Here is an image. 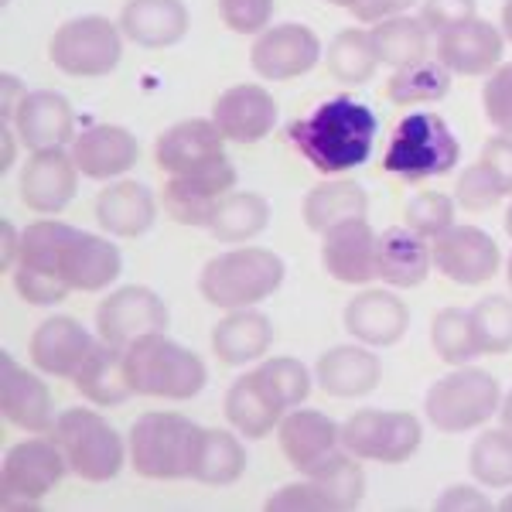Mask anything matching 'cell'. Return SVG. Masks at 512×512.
Returning a JSON list of instances; mask_svg holds the SVG:
<instances>
[{"label": "cell", "mask_w": 512, "mask_h": 512, "mask_svg": "<svg viewBox=\"0 0 512 512\" xmlns=\"http://www.w3.org/2000/svg\"><path fill=\"white\" fill-rule=\"evenodd\" d=\"M4 4H7V0H4Z\"/></svg>", "instance_id": "64"}, {"label": "cell", "mask_w": 512, "mask_h": 512, "mask_svg": "<svg viewBox=\"0 0 512 512\" xmlns=\"http://www.w3.org/2000/svg\"><path fill=\"white\" fill-rule=\"evenodd\" d=\"M512 195V181H506L489 161L478 158L468 171H461L458 185H454V202L468 212H485L492 205H499L502 198Z\"/></svg>", "instance_id": "45"}, {"label": "cell", "mask_w": 512, "mask_h": 512, "mask_svg": "<svg viewBox=\"0 0 512 512\" xmlns=\"http://www.w3.org/2000/svg\"><path fill=\"white\" fill-rule=\"evenodd\" d=\"M253 373L260 376V383L267 386L270 396H274L284 410L301 407V403L311 396V373L301 359H294V355H274V359H263Z\"/></svg>", "instance_id": "43"}, {"label": "cell", "mask_w": 512, "mask_h": 512, "mask_svg": "<svg viewBox=\"0 0 512 512\" xmlns=\"http://www.w3.org/2000/svg\"><path fill=\"white\" fill-rule=\"evenodd\" d=\"M69 472V461L52 437H28L4 454V509L38 506Z\"/></svg>", "instance_id": "11"}, {"label": "cell", "mask_w": 512, "mask_h": 512, "mask_svg": "<svg viewBox=\"0 0 512 512\" xmlns=\"http://www.w3.org/2000/svg\"><path fill=\"white\" fill-rule=\"evenodd\" d=\"M506 233L512 236V202H509V212H506Z\"/></svg>", "instance_id": "62"}, {"label": "cell", "mask_w": 512, "mask_h": 512, "mask_svg": "<svg viewBox=\"0 0 512 512\" xmlns=\"http://www.w3.org/2000/svg\"><path fill=\"white\" fill-rule=\"evenodd\" d=\"M482 161H489L502 178L512 181V137L499 134L482 147Z\"/></svg>", "instance_id": "54"}, {"label": "cell", "mask_w": 512, "mask_h": 512, "mask_svg": "<svg viewBox=\"0 0 512 512\" xmlns=\"http://www.w3.org/2000/svg\"><path fill=\"white\" fill-rule=\"evenodd\" d=\"M328 72H332V79L345 82V86H362V82H369L376 76V69L383 62H379L376 55V45H373V35L362 28H345L338 31L332 38V45H328Z\"/></svg>", "instance_id": "38"}, {"label": "cell", "mask_w": 512, "mask_h": 512, "mask_svg": "<svg viewBox=\"0 0 512 512\" xmlns=\"http://www.w3.org/2000/svg\"><path fill=\"white\" fill-rule=\"evenodd\" d=\"M369 35H373L379 62L393 65V69H403V65L427 59V35H431V28L420 18H407V14L386 18V21H379Z\"/></svg>", "instance_id": "39"}, {"label": "cell", "mask_w": 512, "mask_h": 512, "mask_svg": "<svg viewBox=\"0 0 512 512\" xmlns=\"http://www.w3.org/2000/svg\"><path fill=\"white\" fill-rule=\"evenodd\" d=\"M325 4H335V7H345V11H352L355 0H325Z\"/></svg>", "instance_id": "60"}, {"label": "cell", "mask_w": 512, "mask_h": 512, "mask_svg": "<svg viewBox=\"0 0 512 512\" xmlns=\"http://www.w3.org/2000/svg\"><path fill=\"white\" fill-rule=\"evenodd\" d=\"M499 509H506V512H512V492L506 495V499H502V502H499Z\"/></svg>", "instance_id": "61"}, {"label": "cell", "mask_w": 512, "mask_h": 512, "mask_svg": "<svg viewBox=\"0 0 512 512\" xmlns=\"http://www.w3.org/2000/svg\"><path fill=\"white\" fill-rule=\"evenodd\" d=\"M48 437L62 448L65 461H69V472H76L86 482H113L123 472V461L130 454L123 448V437L117 434V427L103 414L86 407L62 410Z\"/></svg>", "instance_id": "7"}, {"label": "cell", "mask_w": 512, "mask_h": 512, "mask_svg": "<svg viewBox=\"0 0 512 512\" xmlns=\"http://www.w3.org/2000/svg\"><path fill=\"white\" fill-rule=\"evenodd\" d=\"M267 509L270 512H332L325 495H321L308 478H301V482H294V485H284L280 492L270 495Z\"/></svg>", "instance_id": "49"}, {"label": "cell", "mask_w": 512, "mask_h": 512, "mask_svg": "<svg viewBox=\"0 0 512 512\" xmlns=\"http://www.w3.org/2000/svg\"><path fill=\"white\" fill-rule=\"evenodd\" d=\"M431 260L451 284L478 287L492 280L502 267L495 239L478 226H451L431 243Z\"/></svg>", "instance_id": "14"}, {"label": "cell", "mask_w": 512, "mask_h": 512, "mask_svg": "<svg viewBox=\"0 0 512 512\" xmlns=\"http://www.w3.org/2000/svg\"><path fill=\"white\" fill-rule=\"evenodd\" d=\"M236 188V168L229 158H222L216 164L192 175H171L164 185V209L178 226H195V229H209L216 219L222 198Z\"/></svg>", "instance_id": "13"}, {"label": "cell", "mask_w": 512, "mask_h": 512, "mask_svg": "<svg viewBox=\"0 0 512 512\" xmlns=\"http://www.w3.org/2000/svg\"><path fill=\"white\" fill-rule=\"evenodd\" d=\"M274 345V325L263 311L236 308L212 328V349L226 366H250Z\"/></svg>", "instance_id": "31"}, {"label": "cell", "mask_w": 512, "mask_h": 512, "mask_svg": "<svg viewBox=\"0 0 512 512\" xmlns=\"http://www.w3.org/2000/svg\"><path fill=\"white\" fill-rule=\"evenodd\" d=\"M274 0H219V18L236 35H263L274 21Z\"/></svg>", "instance_id": "48"}, {"label": "cell", "mask_w": 512, "mask_h": 512, "mask_svg": "<svg viewBox=\"0 0 512 512\" xmlns=\"http://www.w3.org/2000/svg\"><path fill=\"white\" fill-rule=\"evenodd\" d=\"M284 414L287 410L270 396V390L260 383L256 373L233 379V386H229V393H226V417L243 437L260 441V437H267L274 427H280Z\"/></svg>", "instance_id": "32"}, {"label": "cell", "mask_w": 512, "mask_h": 512, "mask_svg": "<svg viewBox=\"0 0 512 512\" xmlns=\"http://www.w3.org/2000/svg\"><path fill=\"white\" fill-rule=\"evenodd\" d=\"M376 130L379 120L366 103L352 96H335L318 103L308 117L294 120L287 140L315 171L325 178H338L369 161Z\"/></svg>", "instance_id": "2"}, {"label": "cell", "mask_w": 512, "mask_h": 512, "mask_svg": "<svg viewBox=\"0 0 512 512\" xmlns=\"http://www.w3.org/2000/svg\"><path fill=\"white\" fill-rule=\"evenodd\" d=\"M76 390L86 396L96 407H120L123 400H130L134 390L127 383V373H123V352L106 345L103 338L96 342V349L89 352V359L82 362V369L76 373Z\"/></svg>", "instance_id": "34"}, {"label": "cell", "mask_w": 512, "mask_h": 512, "mask_svg": "<svg viewBox=\"0 0 512 512\" xmlns=\"http://www.w3.org/2000/svg\"><path fill=\"white\" fill-rule=\"evenodd\" d=\"M414 7V0H355L352 18L359 24H379L386 18H400Z\"/></svg>", "instance_id": "53"}, {"label": "cell", "mask_w": 512, "mask_h": 512, "mask_svg": "<svg viewBox=\"0 0 512 512\" xmlns=\"http://www.w3.org/2000/svg\"><path fill=\"white\" fill-rule=\"evenodd\" d=\"M475 11H478L475 0H427L424 11H420V21L441 35V31L454 28V24L475 18Z\"/></svg>", "instance_id": "51"}, {"label": "cell", "mask_w": 512, "mask_h": 512, "mask_svg": "<svg viewBox=\"0 0 512 512\" xmlns=\"http://www.w3.org/2000/svg\"><path fill=\"white\" fill-rule=\"evenodd\" d=\"M424 441V427L407 410H359L342 424V448L359 461L403 465Z\"/></svg>", "instance_id": "10"}, {"label": "cell", "mask_w": 512, "mask_h": 512, "mask_svg": "<svg viewBox=\"0 0 512 512\" xmlns=\"http://www.w3.org/2000/svg\"><path fill=\"white\" fill-rule=\"evenodd\" d=\"M482 106H485V120L499 134L512 137V62H502L499 69L489 72V82L482 89Z\"/></svg>", "instance_id": "47"}, {"label": "cell", "mask_w": 512, "mask_h": 512, "mask_svg": "<svg viewBox=\"0 0 512 512\" xmlns=\"http://www.w3.org/2000/svg\"><path fill=\"white\" fill-rule=\"evenodd\" d=\"M304 478L325 495L332 512H349L366 495V472H362L359 458L352 451H332L315 468H308Z\"/></svg>", "instance_id": "35"}, {"label": "cell", "mask_w": 512, "mask_h": 512, "mask_svg": "<svg viewBox=\"0 0 512 512\" xmlns=\"http://www.w3.org/2000/svg\"><path fill=\"white\" fill-rule=\"evenodd\" d=\"M93 349H96V338L69 315L45 318L28 342L31 366L41 369L45 376H62V379H76L82 362L89 359Z\"/></svg>", "instance_id": "21"}, {"label": "cell", "mask_w": 512, "mask_h": 512, "mask_svg": "<svg viewBox=\"0 0 512 512\" xmlns=\"http://www.w3.org/2000/svg\"><path fill=\"white\" fill-rule=\"evenodd\" d=\"M461 161V144L441 113H410L396 123L393 140L383 154V171L407 181L451 175Z\"/></svg>", "instance_id": "6"}, {"label": "cell", "mask_w": 512, "mask_h": 512, "mask_svg": "<svg viewBox=\"0 0 512 512\" xmlns=\"http://www.w3.org/2000/svg\"><path fill=\"white\" fill-rule=\"evenodd\" d=\"M123 373L134 396H161V400H192L209 383L205 362L164 332L137 338L123 352Z\"/></svg>", "instance_id": "3"}, {"label": "cell", "mask_w": 512, "mask_h": 512, "mask_svg": "<svg viewBox=\"0 0 512 512\" xmlns=\"http://www.w3.org/2000/svg\"><path fill=\"white\" fill-rule=\"evenodd\" d=\"M270 222V205L263 195L256 192H229L222 198L216 219H212L209 233L219 239V243H250L253 236H260Z\"/></svg>", "instance_id": "37"}, {"label": "cell", "mask_w": 512, "mask_h": 512, "mask_svg": "<svg viewBox=\"0 0 512 512\" xmlns=\"http://www.w3.org/2000/svg\"><path fill=\"white\" fill-rule=\"evenodd\" d=\"M14 287H18V294L28 304H35V308H52V304L69 297V287L55 284L52 277H41L35 270H21V267H14Z\"/></svg>", "instance_id": "50"}, {"label": "cell", "mask_w": 512, "mask_h": 512, "mask_svg": "<svg viewBox=\"0 0 512 512\" xmlns=\"http://www.w3.org/2000/svg\"><path fill=\"white\" fill-rule=\"evenodd\" d=\"M431 246L424 243V236H417L410 226H390L386 233H379L376 243V267L379 280H386L396 291H410L427 280L431 270Z\"/></svg>", "instance_id": "30"}, {"label": "cell", "mask_w": 512, "mask_h": 512, "mask_svg": "<svg viewBox=\"0 0 512 512\" xmlns=\"http://www.w3.org/2000/svg\"><path fill=\"white\" fill-rule=\"evenodd\" d=\"M321 390L338 400H355V396L373 393L383 379V362L369 345H335L318 359L315 369Z\"/></svg>", "instance_id": "26"}, {"label": "cell", "mask_w": 512, "mask_h": 512, "mask_svg": "<svg viewBox=\"0 0 512 512\" xmlns=\"http://www.w3.org/2000/svg\"><path fill=\"white\" fill-rule=\"evenodd\" d=\"M0 410L14 427L28 434H48L55 424V403L48 386L11 352H0Z\"/></svg>", "instance_id": "18"}, {"label": "cell", "mask_w": 512, "mask_h": 512, "mask_svg": "<svg viewBox=\"0 0 512 512\" xmlns=\"http://www.w3.org/2000/svg\"><path fill=\"white\" fill-rule=\"evenodd\" d=\"M434 509H441V512H489L492 502L485 499L475 485H451V489H444L441 495H437Z\"/></svg>", "instance_id": "52"}, {"label": "cell", "mask_w": 512, "mask_h": 512, "mask_svg": "<svg viewBox=\"0 0 512 512\" xmlns=\"http://www.w3.org/2000/svg\"><path fill=\"white\" fill-rule=\"evenodd\" d=\"M188 7L181 0H127L120 14L123 38L140 48H168L188 35Z\"/></svg>", "instance_id": "29"}, {"label": "cell", "mask_w": 512, "mask_h": 512, "mask_svg": "<svg viewBox=\"0 0 512 512\" xmlns=\"http://www.w3.org/2000/svg\"><path fill=\"white\" fill-rule=\"evenodd\" d=\"M451 76L454 72L441 59H420L414 65H403L393 72L386 93L396 106H417V103H437L451 93Z\"/></svg>", "instance_id": "40"}, {"label": "cell", "mask_w": 512, "mask_h": 512, "mask_svg": "<svg viewBox=\"0 0 512 512\" xmlns=\"http://www.w3.org/2000/svg\"><path fill=\"white\" fill-rule=\"evenodd\" d=\"M79 164L65 147L31 151L21 171V202L38 216H59L79 192Z\"/></svg>", "instance_id": "16"}, {"label": "cell", "mask_w": 512, "mask_h": 512, "mask_svg": "<svg viewBox=\"0 0 512 512\" xmlns=\"http://www.w3.org/2000/svg\"><path fill=\"white\" fill-rule=\"evenodd\" d=\"M431 345L448 366H468V362L482 355L472 332V315L461 308L437 311L431 321Z\"/></svg>", "instance_id": "42"}, {"label": "cell", "mask_w": 512, "mask_h": 512, "mask_svg": "<svg viewBox=\"0 0 512 512\" xmlns=\"http://www.w3.org/2000/svg\"><path fill=\"white\" fill-rule=\"evenodd\" d=\"M154 158L164 175H192L226 158V137L212 120H181L158 137Z\"/></svg>", "instance_id": "20"}, {"label": "cell", "mask_w": 512, "mask_h": 512, "mask_svg": "<svg viewBox=\"0 0 512 512\" xmlns=\"http://www.w3.org/2000/svg\"><path fill=\"white\" fill-rule=\"evenodd\" d=\"M321 59V41L308 24H277V28H267L263 35H256L253 52H250V65L260 79L270 82H287L297 79L304 72H311Z\"/></svg>", "instance_id": "15"}, {"label": "cell", "mask_w": 512, "mask_h": 512, "mask_svg": "<svg viewBox=\"0 0 512 512\" xmlns=\"http://www.w3.org/2000/svg\"><path fill=\"white\" fill-rule=\"evenodd\" d=\"M506 280H509V287H512V253H509V263H506Z\"/></svg>", "instance_id": "63"}, {"label": "cell", "mask_w": 512, "mask_h": 512, "mask_svg": "<svg viewBox=\"0 0 512 512\" xmlns=\"http://www.w3.org/2000/svg\"><path fill=\"white\" fill-rule=\"evenodd\" d=\"M499 414H502V427H509V431H512V393L506 396V400H502Z\"/></svg>", "instance_id": "59"}, {"label": "cell", "mask_w": 512, "mask_h": 512, "mask_svg": "<svg viewBox=\"0 0 512 512\" xmlns=\"http://www.w3.org/2000/svg\"><path fill=\"white\" fill-rule=\"evenodd\" d=\"M11 123L28 151H48L76 140V110L55 89H31Z\"/></svg>", "instance_id": "23"}, {"label": "cell", "mask_w": 512, "mask_h": 512, "mask_svg": "<svg viewBox=\"0 0 512 512\" xmlns=\"http://www.w3.org/2000/svg\"><path fill=\"white\" fill-rule=\"evenodd\" d=\"M14 137H18V134H11V127L0 120V175H4V171H11L14 154H18V144H14Z\"/></svg>", "instance_id": "57"}, {"label": "cell", "mask_w": 512, "mask_h": 512, "mask_svg": "<svg viewBox=\"0 0 512 512\" xmlns=\"http://www.w3.org/2000/svg\"><path fill=\"white\" fill-rule=\"evenodd\" d=\"M403 219H407V226L414 229L417 236L437 239L444 229L454 226V198L444 192H420L407 202Z\"/></svg>", "instance_id": "46"}, {"label": "cell", "mask_w": 512, "mask_h": 512, "mask_svg": "<svg viewBox=\"0 0 512 512\" xmlns=\"http://www.w3.org/2000/svg\"><path fill=\"white\" fill-rule=\"evenodd\" d=\"M14 267L52 277L69 291H106L120 277L123 256L106 236L86 233L59 219H38L21 229V253Z\"/></svg>", "instance_id": "1"}, {"label": "cell", "mask_w": 512, "mask_h": 512, "mask_svg": "<svg viewBox=\"0 0 512 512\" xmlns=\"http://www.w3.org/2000/svg\"><path fill=\"white\" fill-rule=\"evenodd\" d=\"M468 472L485 489H512V431H485L475 437L468 454Z\"/></svg>", "instance_id": "41"}, {"label": "cell", "mask_w": 512, "mask_h": 512, "mask_svg": "<svg viewBox=\"0 0 512 512\" xmlns=\"http://www.w3.org/2000/svg\"><path fill=\"white\" fill-rule=\"evenodd\" d=\"M502 35H506V41H512V0L502 4Z\"/></svg>", "instance_id": "58"}, {"label": "cell", "mask_w": 512, "mask_h": 512, "mask_svg": "<svg viewBox=\"0 0 512 512\" xmlns=\"http://www.w3.org/2000/svg\"><path fill=\"white\" fill-rule=\"evenodd\" d=\"M376 243L379 236L366 219H345L328 233H321V263H325L328 277L355 287L376 280Z\"/></svg>", "instance_id": "19"}, {"label": "cell", "mask_w": 512, "mask_h": 512, "mask_svg": "<svg viewBox=\"0 0 512 512\" xmlns=\"http://www.w3.org/2000/svg\"><path fill=\"white\" fill-rule=\"evenodd\" d=\"M21 253V233L7 219H0V270L14 267Z\"/></svg>", "instance_id": "56"}, {"label": "cell", "mask_w": 512, "mask_h": 512, "mask_svg": "<svg viewBox=\"0 0 512 512\" xmlns=\"http://www.w3.org/2000/svg\"><path fill=\"white\" fill-rule=\"evenodd\" d=\"M205 427L195 420L154 410L134 420L127 437L130 465L137 475L154 478V482H175V478H192L195 458L202 448Z\"/></svg>", "instance_id": "4"}, {"label": "cell", "mask_w": 512, "mask_h": 512, "mask_svg": "<svg viewBox=\"0 0 512 512\" xmlns=\"http://www.w3.org/2000/svg\"><path fill=\"white\" fill-rule=\"evenodd\" d=\"M24 96H28L24 82H21L18 76H11V72H4V76H0V120L11 123Z\"/></svg>", "instance_id": "55"}, {"label": "cell", "mask_w": 512, "mask_h": 512, "mask_svg": "<svg viewBox=\"0 0 512 512\" xmlns=\"http://www.w3.org/2000/svg\"><path fill=\"white\" fill-rule=\"evenodd\" d=\"M168 321H171L168 304H164L151 287H140V284L117 287V291L96 308L99 338L120 352H127L137 338H144L151 332H164Z\"/></svg>", "instance_id": "12"}, {"label": "cell", "mask_w": 512, "mask_h": 512, "mask_svg": "<svg viewBox=\"0 0 512 512\" xmlns=\"http://www.w3.org/2000/svg\"><path fill=\"white\" fill-rule=\"evenodd\" d=\"M158 202L144 181H113L96 198V219L110 236L137 239L154 226Z\"/></svg>", "instance_id": "28"}, {"label": "cell", "mask_w": 512, "mask_h": 512, "mask_svg": "<svg viewBox=\"0 0 512 512\" xmlns=\"http://www.w3.org/2000/svg\"><path fill=\"white\" fill-rule=\"evenodd\" d=\"M52 65L65 76L99 79L110 76L123 59V28L103 14H82L65 21L48 45Z\"/></svg>", "instance_id": "9"}, {"label": "cell", "mask_w": 512, "mask_h": 512, "mask_svg": "<svg viewBox=\"0 0 512 512\" xmlns=\"http://www.w3.org/2000/svg\"><path fill=\"white\" fill-rule=\"evenodd\" d=\"M284 284V260L263 246H239L212 256L198 277V291L212 308H256Z\"/></svg>", "instance_id": "5"}, {"label": "cell", "mask_w": 512, "mask_h": 512, "mask_svg": "<svg viewBox=\"0 0 512 512\" xmlns=\"http://www.w3.org/2000/svg\"><path fill=\"white\" fill-rule=\"evenodd\" d=\"M212 123L233 144H260L277 127V99L263 86L243 82L226 89L212 106Z\"/></svg>", "instance_id": "22"}, {"label": "cell", "mask_w": 512, "mask_h": 512, "mask_svg": "<svg viewBox=\"0 0 512 512\" xmlns=\"http://www.w3.org/2000/svg\"><path fill=\"white\" fill-rule=\"evenodd\" d=\"M472 332L482 355H506L512 352V301L502 294H489L475 304Z\"/></svg>", "instance_id": "44"}, {"label": "cell", "mask_w": 512, "mask_h": 512, "mask_svg": "<svg viewBox=\"0 0 512 512\" xmlns=\"http://www.w3.org/2000/svg\"><path fill=\"white\" fill-rule=\"evenodd\" d=\"M246 472V448L236 434L222 431V427H205L202 448L195 458L192 478L202 485H233Z\"/></svg>", "instance_id": "36"}, {"label": "cell", "mask_w": 512, "mask_h": 512, "mask_svg": "<svg viewBox=\"0 0 512 512\" xmlns=\"http://www.w3.org/2000/svg\"><path fill=\"white\" fill-rule=\"evenodd\" d=\"M280 434V448L284 458L291 461L297 472H308L315 468L321 458H328L332 451H338L342 444V424H335L328 414L321 410H291L277 427Z\"/></svg>", "instance_id": "27"}, {"label": "cell", "mask_w": 512, "mask_h": 512, "mask_svg": "<svg viewBox=\"0 0 512 512\" xmlns=\"http://www.w3.org/2000/svg\"><path fill=\"white\" fill-rule=\"evenodd\" d=\"M495 410H502L499 379L475 366H454V373L437 379L424 396L427 420L444 434H465L489 424Z\"/></svg>", "instance_id": "8"}, {"label": "cell", "mask_w": 512, "mask_h": 512, "mask_svg": "<svg viewBox=\"0 0 512 512\" xmlns=\"http://www.w3.org/2000/svg\"><path fill=\"white\" fill-rule=\"evenodd\" d=\"M410 328V311L393 291H362L345 304V332L369 349H390Z\"/></svg>", "instance_id": "25"}, {"label": "cell", "mask_w": 512, "mask_h": 512, "mask_svg": "<svg viewBox=\"0 0 512 512\" xmlns=\"http://www.w3.org/2000/svg\"><path fill=\"white\" fill-rule=\"evenodd\" d=\"M502 48H506L502 28L478 14L437 35V59L454 76H489L502 65Z\"/></svg>", "instance_id": "17"}, {"label": "cell", "mask_w": 512, "mask_h": 512, "mask_svg": "<svg viewBox=\"0 0 512 512\" xmlns=\"http://www.w3.org/2000/svg\"><path fill=\"white\" fill-rule=\"evenodd\" d=\"M301 212H304V226H308L311 233H328V229L345 219H366L369 195L359 181L328 178L304 195Z\"/></svg>", "instance_id": "33"}, {"label": "cell", "mask_w": 512, "mask_h": 512, "mask_svg": "<svg viewBox=\"0 0 512 512\" xmlns=\"http://www.w3.org/2000/svg\"><path fill=\"white\" fill-rule=\"evenodd\" d=\"M72 158H76L79 171L93 181H113L127 175L140 161V144L127 127L117 123H96L86 127L72 140Z\"/></svg>", "instance_id": "24"}]
</instances>
